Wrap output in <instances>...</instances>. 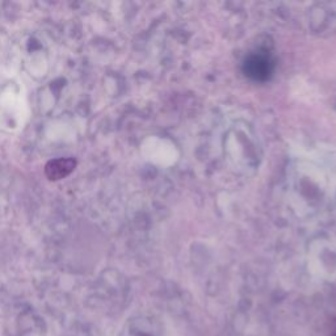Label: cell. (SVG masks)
I'll return each mask as SVG.
<instances>
[{"mask_svg":"<svg viewBox=\"0 0 336 336\" xmlns=\"http://www.w3.org/2000/svg\"><path fill=\"white\" fill-rule=\"evenodd\" d=\"M243 70L247 76L255 80H265L271 76L273 71V63L269 57L263 54L249 55L243 65Z\"/></svg>","mask_w":336,"mask_h":336,"instance_id":"1","label":"cell"},{"mask_svg":"<svg viewBox=\"0 0 336 336\" xmlns=\"http://www.w3.org/2000/svg\"><path fill=\"white\" fill-rule=\"evenodd\" d=\"M75 165L76 163L71 158L55 159L46 164L45 174L50 180H61L74 171Z\"/></svg>","mask_w":336,"mask_h":336,"instance_id":"2","label":"cell"}]
</instances>
